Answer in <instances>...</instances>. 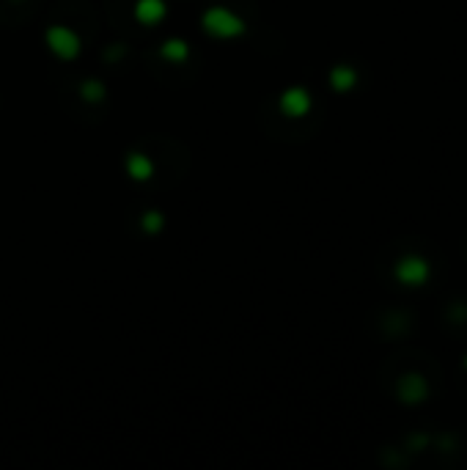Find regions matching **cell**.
<instances>
[{
    "label": "cell",
    "mask_w": 467,
    "mask_h": 470,
    "mask_svg": "<svg viewBox=\"0 0 467 470\" xmlns=\"http://www.w3.org/2000/svg\"><path fill=\"white\" fill-rule=\"evenodd\" d=\"M426 396H429V382L420 374H407L398 382V399L404 404H420L426 401Z\"/></svg>",
    "instance_id": "cell-2"
},
{
    "label": "cell",
    "mask_w": 467,
    "mask_h": 470,
    "mask_svg": "<svg viewBox=\"0 0 467 470\" xmlns=\"http://www.w3.org/2000/svg\"><path fill=\"white\" fill-rule=\"evenodd\" d=\"M354 80H357V74H354V69H349V66H338V69H332V74H330V82H332V88H338V91H349V88L354 85Z\"/></svg>",
    "instance_id": "cell-7"
},
{
    "label": "cell",
    "mask_w": 467,
    "mask_h": 470,
    "mask_svg": "<svg viewBox=\"0 0 467 470\" xmlns=\"http://www.w3.org/2000/svg\"><path fill=\"white\" fill-rule=\"evenodd\" d=\"M49 44H52V49H55L58 55H63V58H71V55L77 52V38H74V33H69V30H63V27H52V30H49Z\"/></svg>",
    "instance_id": "cell-4"
},
{
    "label": "cell",
    "mask_w": 467,
    "mask_h": 470,
    "mask_svg": "<svg viewBox=\"0 0 467 470\" xmlns=\"http://www.w3.org/2000/svg\"><path fill=\"white\" fill-rule=\"evenodd\" d=\"M165 55L173 58V60H181L187 55V47L181 41H170V44H165Z\"/></svg>",
    "instance_id": "cell-8"
},
{
    "label": "cell",
    "mask_w": 467,
    "mask_h": 470,
    "mask_svg": "<svg viewBox=\"0 0 467 470\" xmlns=\"http://www.w3.org/2000/svg\"><path fill=\"white\" fill-rule=\"evenodd\" d=\"M464 368H467V357H464Z\"/></svg>",
    "instance_id": "cell-9"
},
{
    "label": "cell",
    "mask_w": 467,
    "mask_h": 470,
    "mask_svg": "<svg viewBox=\"0 0 467 470\" xmlns=\"http://www.w3.org/2000/svg\"><path fill=\"white\" fill-rule=\"evenodd\" d=\"M203 25H206L212 33H217V36H234V33L242 30V22L234 19V16H231L228 11H223V8H212V11L203 16Z\"/></svg>",
    "instance_id": "cell-3"
},
{
    "label": "cell",
    "mask_w": 467,
    "mask_h": 470,
    "mask_svg": "<svg viewBox=\"0 0 467 470\" xmlns=\"http://www.w3.org/2000/svg\"><path fill=\"white\" fill-rule=\"evenodd\" d=\"M308 107H310V96L302 88H294L283 96V110L288 115H302V113H308Z\"/></svg>",
    "instance_id": "cell-5"
},
{
    "label": "cell",
    "mask_w": 467,
    "mask_h": 470,
    "mask_svg": "<svg viewBox=\"0 0 467 470\" xmlns=\"http://www.w3.org/2000/svg\"><path fill=\"white\" fill-rule=\"evenodd\" d=\"M393 275L404 286H423L429 280L431 269H429V261L423 256H415L412 253V256H401L398 258V264L393 267Z\"/></svg>",
    "instance_id": "cell-1"
},
{
    "label": "cell",
    "mask_w": 467,
    "mask_h": 470,
    "mask_svg": "<svg viewBox=\"0 0 467 470\" xmlns=\"http://www.w3.org/2000/svg\"><path fill=\"white\" fill-rule=\"evenodd\" d=\"M135 14L140 22H157L165 14V5H162V0H140L135 5Z\"/></svg>",
    "instance_id": "cell-6"
}]
</instances>
